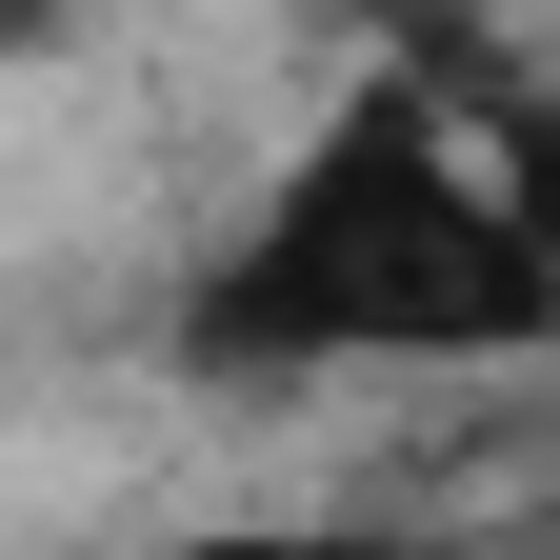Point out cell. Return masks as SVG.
I'll return each instance as SVG.
<instances>
[{
  "label": "cell",
  "instance_id": "cell-2",
  "mask_svg": "<svg viewBox=\"0 0 560 560\" xmlns=\"http://www.w3.org/2000/svg\"><path fill=\"white\" fill-rule=\"evenodd\" d=\"M161 560H460L441 521H361V501H280V521H200Z\"/></svg>",
  "mask_w": 560,
  "mask_h": 560
},
{
  "label": "cell",
  "instance_id": "cell-1",
  "mask_svg": "<svg viewBox=\"0 0 560 560\" xmlns=\"http://www.w3.org/2000/svg\"><path fill=\"white\" fill-rule=\"evenodd\" d=\"M540 340H560V221L420 60H361L180 280L200 381H480Z\"/></svg>",
  "mask_w": 560,
  "mask_h": 560
}]
</instances>
